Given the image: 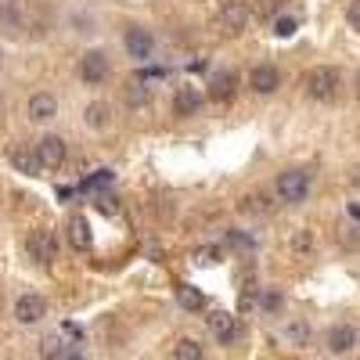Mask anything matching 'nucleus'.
I'll return each mask as SVG.
<instances>
[{
	"label": "nucleus",
	"mask_w": 360,
	"mask_h": 360,
	"mask_svg": "<svg viewBox=\"0 0 360 360\" xmlns=\"http://www.w3.org/2000/svg\"><path fill=\"white\" fill-rule=\"evenodd\" d=\"M342 86V72L332 69V65H317L307 72V94L317 98V101H332Z\"/></svg>",
	"instance_id": "f257e3e1"
},
{
	"label": "nucleus",
	"mask_w": 360,
	"mask_h": 360,
	"mask_svg": "<svg viewBox=\"0 0 360 360\" xmlns=\"http://www.w3.org/2000/svg\"><path fill=\"white\" fill-rule=\"evenodd\" d=\"M274 191H278V198L288 202V205L307 202V195H310V173H307V169H285V173H278Z\"/></svg>",
	"instance_id": "f03ea898"
},
{
	"label": "nucleus",
	"mask_w": 360,
	"mask_h": 360,
	"mask_svg": "<svg viewBox=\"0 0 360 360\" xmlns=\"http://www.w3.org/2000/svg\"><path fill=\"white\" fill-rule=\"evenodd\" d=\"M25 249H29V259H37V263H54V259H58V238H54V231L37 227V231H29Z\"/></svg>",
	"instance_id": "7ed1b4c3"
},
{
	"label": "nucleus",
	"mask_w": 360,
	"mask_h": 360,
	"mask_svg": "<svg viewBox=\"0 0 360 360\" xmlns=\"http://www.w3.org/2000/svg\"><path fill=\"white\" fill-rule=\"evenodd\" d=\"M123 47L127 54L134 58V62H148L155 51V37H152V29H144V25H130L127 29V37H123Z\"/></svg>",
	"instance_id": "20e7f679"
},
{
	"label": "nucleus",
	"mask_w": 360,
	"mask_h": 360,
	"mask_svg": "<svg viewBox=\"0 0 360 360\" xmlns=\"http://www.w3.org/2000/svg\"><path fill=\"white\" fill-rule=\"evenodd\" d=\"M105 76H108V54L98 51V47L83 51V58H79V79L94 86V83H101Z\"/></svg>",
	"instance_id": "39448f33"
},
{
	"label": "nucleus",
	"mask_w": 360,
	"mask_h": 360,
	"mask_svg": "<svg viewBox=\"0 0 360 360\" xmlns=\"http://www.w3.org/2000/svg\"><path fill=\"white\" fill-rule=\"evenodd\" d=\"M209 332L217 335V342L231 346V342L242 339V324H238V317L227 314V310H213V314H209Z\"/></svg>",
	"instance_id": "423d86ee"
},
{
	"label": "nucleus",
	"mask_w": 360,
	"mask_h": 360,
	"mask_svg": "<svg viewBox=\"0 0 360 360\" xmlns=\"http://www.w3.org/2000/svg\"><path fill=\"white\" fill-rule=\"evenodd\" d=\"M33 152H37V159H40V166L44 169H58V166H62L65 162V141L62 137H58V134H47V137H40V144L33 148Z\"/></svg>",
	"instance_id": "0eeeda50"
},
{
	"label": "nucleus",
	"mask_w": 360,
	"mask_h": 360,
	"mask_svg": "<svg viewBox=\"0 0 360 360\" xmlns=\"http://www.w3.org/2000/svg\"><path fill=\"white\" fill-rule=\"evenodd\" d=\"M47 317V303H44V295H18V303H15V321L18 324H40Z\"/></svg>",
	"instance_id": "6e6552de"
},
{
	"label": "nucleus",
	"mask_w": 360,
	"mask_h": 360,
	"mask_svg": "<svg viewBox=\"0 0 360 360\" xmlns=\"http://www.w3.org/2000/svg\"><path fill=\"white\" fill-rule=\"evenodd\" d=\"M324 346L332 349L335 356L349 353L356 346V328L353 324H332V328H328V335H324Z\"/></svg>",
	"instance_id": "1a4fd4ad"
},
{
	"label": "nucleus",
	"mask_w": 360,
	"mask_h": 360,
	"mask_svg": "<svg viewBox=\"0 0 360 360\" xmlns=\"http://www.w3.org/2000/svg\"><path fill=\"white\" fill-rule=\"evenodd\" d=\"M249 86H252V94H274V90L281 86V72L274 69V65H256L252 72H249Z\"/></svg>",
	"instance_id": "9d476101"
},
{
	"label": "nucleus",
	"mask_w": 360,
	"mask_h": 360,
	"mask_svg": "<svg viewBox=\"0 0 360 360\" xmlns=\"http://www.w3.org/2000/svg\"><path fill=\"white\" fill-rule=\"evenodd\" d=\"M234 90H238L234 69H217L213 76H209V98H213V101H231Z\"/></svg>",
	"instance_id": "9b49d317"
},
{
	"label": "nucleus",
	"mask_w": 360,
	"mask_h": 360,
	"mask_svg": "<svg viewBox=\"0 0 360 360\" xmlns=\"http://www.w3.org/2000/svg\"><path fill=\"white\" fill-rule=\"evenodd\" d=\"M25 115L33 119V123H51V119L58 115V98L54 94H33L25 105Z\"/></svg>",
	"instance_id": "f8f14e48"
},
{
	"label": "nucleus",
	"mask_w": 360,
	"mask_h": 360,
	"mask_svg": "<svg viewBox=\"0 0 360 360\" xmlns=\"http://www.w3.org/2000/svg\"><path fill=\"white\" fill-rule=\"evenodd\" d=\"M65 231H69V242H72V249L76 252H86L90 245H94V234H90V224H86V217H69V224H65Z\"/></svg>",
	"instance_id": "ddd939ff"
},
{
	"label": "nucleus",
	"mask_w": 360,
	"mask_h": 360,
	"mask_svg": "<svg viewBox=\"0 0 360 360\" xmlns=\"http://www.w3.org/2000/svg\"><path fill=\"white\" fill-rule=\"evenodd\" d=\"M202 108V94L195 86H180L176 94H173V115H180V119H188V115H195Z\"/></svg>",
	"instance_id": "4468645a"
},
{
	"label": "nucleus",
	"mask_w": 360,
	"mask_h": 360,
	"mask_svg": "<svg viewBox=\"0 0 360 360\" xmlns=\"http://www.w3.org/2000/svg\"><path fill=\"white\" fill-rule=\"evenodd\" d=\"M176 303H180V310H188V314H202L205 310V295H202V288L180 281L176 285Z\"/></svg>",
	"instance_id": "2eb2a0df"
},
{
	"label": "nucleus",
	"mask_w": 360,
	"mask_h": 360,
	"mask_svg": "<svg viewBox=\"0 0 360 360\" xmlns=\"http://www.w3.org/2000/svg\"><path fill=\"white\" fill-rule=\"evenodd\" d=\"M83 123H86L90 130H108V127H112V108H108L105 101H90V105L83 108Z\"/></svg>",
	"instance_id": "dca6fc26"
},
{
	"label": "nucleus",
	"mask_w": 360,
	"mask_h": 360,
	"mask_svg": "<svg viewBox=\"0 0 360 360\" xmlns=\"http://www.w3.org/2000/svg\"><path fill=\"white\" fill-rule=\"evenodd\" d=\"M220 18H224V29H227V33H242L245 22H249V8L242 4V0H231Z\"/></svg>",
	"instance_id": "f3484780"
},
{
	"label": "nucleus",
	"mask_w": 360,
	"mask_h": 360,
	"mask_svg": "<svg viewBox=\"0 0 360 360\" xmlns=\"http://www.w3.org/2000/svg\"><path fill=\"white\" fill-rule=\"evenodd\" d=\"M65 353H69V342H65L62 332H51V335L40 339V356L44 360H62Z\"/></svg>",
	"instance_id": "a211bd4d"
},
{
	"label": "nucleus",
	"mask_w": 360,
	"mask_h": 360,
	"mask_svg": "<svg viewBox=\"0 0 360 360\" xmlns=\"http://www.w3.org/2000/svg\"><path fill=\"white\" fill-rule=\"evenodd\" d=\"M0 25H4L8 33H18V29H22V8H18V0H0Z\"/></svg>",
	"instance_id": "6ab92c4d"
},
{
	"label": "nucleus",
	"mask_w": 360,
	"mask_h": 360,
	"mask_svg": "<svg viewBox=\"0 0 360 360\" xmlns=\"http://www.w3.org/2000/svg\"><path fill=\"white\" fill-rule=\"evenodd\" d=\"M11 162H15L18 173H40V169H44L33 148H15V152H11Z\"/></svg>",
	"instance_id": "aec40b11"
},
{
	"label": "nucleus",
	"mask_w": 360,
	"mask_h": 360,
	"mask_svg": "<svg viewBox=\"0 0 360 360\" xmlns=\"http://www.w3.org/2000/svg\"><path fill=\"white\" fill-rule=\"evenodd\" d=\"M148 101H152V86L141 83V79H130V86H127V105L141 108V105H148Z\"/></svg>",
	"instance_id": "412c9836"
},
{
	"label": "nucleus",
	"mask_w": 360,
	"mask_h": 360,
	"mask_svg": "<svg viewBox=\"0 0 360 360\" xmlns=\"http://www.w3.org/2000/svg\"><path fill=\"white\" fill-rule=\"evenodd\" d=\"M173 360H205L202 342H195V339H180V342L173 346Z\"/></svg>",
	"instance_id": "4be33fe9"
},
{
	"label": "nucleus",
	"mask_w": 360,
	"mask_h": 360,
	"mask_svg": "<svg viewBox=\"0 0 360 360\" xmlns=\"http://www.w3.org/2000/svg\"><path fill=\"white\" fill-rule=\"evenodd\" d=\"M72 25H76V33H79V37H90V33H98V15L79 8V11L72 15Z\"/></svg>",
	"instance_id": "5701e85b"
},
{
	"label": "nucleus",
	"mask_w": 360,
	"mask_h": 360,
	"mask_svg": "<svg viewBox=\"0 0 360 360\" xmlns=\"http://www.w3.org/2000/svg\"><path fill=\"white\" fill-rule=\"evenodd\" d=\"M195 263H198V266H213V263H220V249H213V245L198 249V252H195Z\"/></svg>",
	"instance_id": "b1692460"
},
{
	"label": "nucleus",
	"mask_w": 360,
	"mask_h": 360,
	"mask_svg": "<svg viewBox=\"0 0 360 360\" xmlns=\"http://www.w3.org/2000/svg\"><path fill=\"white\" fill-rule=\"evenodd\" d=\"M285 339H288V342H307V324H303V321H292V324L285 328Z\"/></svg>",
	"instance_id": "393cba45"
},
{
	"label": "nucleus",
	"mask_w": 360,
	"mask_h": 360,
	"mask_svg": "<svg viewBox=\"0 0 360 360\" xmlns=\"http://www.w3.org/2000/svg\"><path fill=\"white\" fill-rule=\"evenodd\" d=\"M295 25H299V22H295L292 15H281V18L274 22V33H278V37L285 40V37H292V33H295Z\"/></svg>",
	"instance_id": "a878e982"
},
{
	"label": "nucleus",
	"mask_w": 360,
	"mask_h": 360,
	"mask_svg": "<svg viewBox=\"0 0 360 360\" xmlns=\"http://www.w3.org/2000/svg\"><path fill=\"white\" fill-rule=\"evenodd\" d=\"M346 18H349V25L360 33V0H349V8H346Z\"/></svg>",
	"instance_id": "bb28decb"
},
{
	"label": "nucleus",
	"mask_w": 360,
	"mask_h": 360,
	"mask_svg": "<svg viewBox=\"0 0 360 360\" xmlns=\"http://www.w3.org/2000/svg\"><path fill=\"white\" fill-rule=\"evenodd\" d=\"M249 202H252V209H256V213H270V209H274V205H270V198H266V195H252Z\"/></svg>",
	"instance_id": "cd10ccee"
},
{
	"label": "nucleus",
	"mask_w": 360,
	"mask_h": 360,
	"mask_svg": "<svg viewBox=\"0 0 360 360\" xmlns=\"http://www.w3.org/2000/svg\"><path fill=\"white\" fill-rule=\"evenodd\" d=\"M278 8V0H263V4H259V11H274Z\"/></svg>",
	"instance_id": "c85d7f7f"
},
{
	"label": "nucleus",
	"mask_w": 360,
	"mask_h": 360,
	"mask_svg": "<svg viewBox=\"0 0 360 360\" xmlns=\"http://www.w3.org/2000/svg\"><path fill=\"white\" fill-rule=\"evenodd\" d=\"M62 360H83V353H76V349H69V353H65Z\"/></svg>",
	"instance_id": "c756f323"
},
{
	"label": "nucleus",
	"mask_w": 360,
	"mask_h": 360,
	"mask_svg": "<svg viewBox=\"0 0 360 360\" xmlns=\"http://www.w3.org/2000/svg\"><path fill=\"white\" fill-rule=\"evenodd\" d=\"M353 188H356V191H360V169H356V173H353Z\"/></svg>",
	"instance_id": "7c9ffc66"
},
{
	"label": "nucleus",
	"mask_w": 360,
	"mask_h": 360,
	"mask_svg": "<svg viewBox=\"0 0 360 360\" xmlns=\"http://www.w3.org/2000/svg\"><path fill=\"white\" fill-rule=\"evenodd\" d=\"M353 86H356V98H360V69H356V79H353Z\"/></svg>",
	"instance_id": "2f4dec72"
}]
</instances>
